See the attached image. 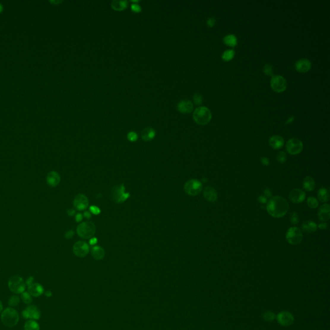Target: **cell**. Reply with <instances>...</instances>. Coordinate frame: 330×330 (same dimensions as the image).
I'll use <instances>...</instances> for the list:
<instances>
[{
    "instance_id": "1",
    "label": "cell",
    "mask_w": 330,
    "mask_h": 330,
    "mask_svg": "<svg viewBox=\"0 0 330 330\" xmlns=\"http://www.w3.org/2000/svg\"><path fill=\"white\" fill-rule=\"evenodd\" d=\"M289 204L286 199L280 196H275L268 201L266 210L269 215L275 218H280L286 214Z\"/></svg>"
},
{
    "instance_id": "2",
    "label": "cell",
    "mask_w": 330,
    "mask_h": 330,
    "mask_svg": "<svg viewBox=\"0 0 330 330\" xmlns=\"http://www.w3.org/2000/svg\"><path fill=\"white\" fill-rule=\"evenodd\" d=\"M212 113L209 108L206 107H199L195 110L193 118L194 121L200 125L208 124L212 119Z\"/></svg>"
},
{
    "instance_id": "3",
    "label": "cell",
    "mask_w": 330,
    "mask_h": 330,
    "mask_svg": "<svg viewBox=\"0 0 330 330\" xmlns=\"http://www.w3.org/2000/svg\"><path fill=\"white\" fill-rule=\"evenodd\" d=\"M96 233V226L91 221H86L79 224L77 227V234L80 237L88 239L92 237Z\"/></svg>"
},
{
    "instance_id": "4",
    "label": "cell",
    "mask_w": 330,
    "mask_h": 330,
    "mask_svg": "<svg viewBox=\"0 0 330 330\" xmlns=\"http://www.w3.org/2000/svg\"><path fill=\"white\" fill-rule=\"evenodd\" d=\"M130 197L129 192H126L124 184L115 186L111 190L112 200L117 204L123 203Z\"/></svg>"
},
{
    "instance_id": "5",
    "label": "cell",
    "mask_w": 330,
    "mask_h": 330,
    "mask_svg": "<svg viewBox=\"0 0 330 330\" xmlns=\"http://www.w3.org/2000/svg\"><path fill=\"white\" fill-rule=\"evenodd\" d=\"M1 318L3 323L5 326L12 327L18 324L19 321V315L15 310L12 308H7L2 313Z\"/></svg>"
},
{
    "instance_id": "6",
    "label": "cell",
    "mask_w": 330,
    "mask_h": 330,
    "mask_svg": "<svg viewBox=\"0 0 330 330\" xmlns=\"http://www.w3.org/2000/svg\"><path fill=\"white\" fill-rule=\"evenodd\" d=\"M302 231L298 227L293 226L289 228L286 234V239L289 244L291 245H297L302 240Z\"/></svg>"
},
{
    "instance_id": "7",
    "label": "cell",
    "mask_w": 330,
    "mask_h": 330,
    "mask_svg": "<svg viewBox=\"0 0 330 330\" xmlns=\"http://www.w3.org/2000/svg\"><path fill=\"white\" fill-rule=\"evenodd\" d=\"M202 188V185L201 181L197 179H190L187 181L185 186H184V190L186 193L189 196H195L199 193Z\"/></svg>"
},
{
    "instance_id": "8",
    "label": "cell",
    "mask_w": 330,
    "mask_h": 330,
    "mask_svg": "<svg viewBox=\"0 0 330 330\" xmlns=\"http://www.w3.org/2000/svg\"><path fill=\"white\" fill-rule=\"evenodd\" d=\"M9 288L13 293L20 294L25 290V283L23 279L19 276H13L9 281Z\"/></svg>"
},
{
    "instance_id": "9",
    "label": "cell",
    "mask_w": 330,
    "mask_h": 330,
    "mask_svg": "<svg viewBox=\"0 0 330 330\" xmlns=\"http://www.w3.org/2000/svg\"><path fill=\"white\" fill-rule=\"evenodd\" d=\"M286 151L291 155H297L303 150V144L301 140L297 138H291L289 140L286 146Z\"/></svg>"
},
{
    "instance_id": "10",
    "label": "cell",
    "mask_w": 330,
    "mask_h": 330,
    "mask_svg": "<svg viewBox=\"0 0 330 330\" xmlns=\"http://www.w3.org/2000/svg\"><path fill=\"white\" fill-rule=\"evenodd\" d=\"M271 87L277 92H282L287 87V82L285 78L281 76H273L270 81Z\"/></svg>"
},
{
    "instance_id": "11",
    "label": "cell",
    "mask_w": 330,
    "mask_h": 330,
    "mask_svg": "<svg viewBox=\"0 0 330 330\" xmlns=\"http://www.w3.org/2000/svg\"><path fill=\"white\" fill-rule=\"evenodd\" d=\"M89 245L82 241L76 242L73 246V252L78 257H85L89 253Z\"/></svg>"
},
{
    "instance_id": "12",
    "label": "cell",
    "mask_w": 330,
    "mask_h": 330,
    "mask_svg": "<svg viewBox=\"0 0 330 330\" xmlns=\"http://www.w3.org/2000/svg\"><path fill=\"white\" fill-rule=\"evenodd\" d=\"M277 321L278 323L283 326H290L294 322V317L290 312L283 311L279 313L277 316Z\"/></svg>"
},
{
    "instance_id": "13",
    "label": "cell",
    "mask_w": 330,
    "mask_h": 330,
    "mask_svg": "<svg viewBox=\"0 0 330 330\" xmlns=\"http://www.w3.org/2000/svg\"><path fill=\"white\" fill-rule=\"evenodd\" d=\"M74 206L77 210L82 211L87 209L89 204L87 197L83 194H78L74 199Z\"/></svg>"
},
{
    "instance_id": "14",
    "label": "cell",
    "mask_w": 330,
    "mask_h": 330,
    "mask_svg": "<svg viewBox=\"0 0 330 330\" xmlns=\"http://www.w3.org/2000/svg\"><path fill=\"white\" fill-rule=\"evenodd\" d=\"M289 199L293 203H301L306 199V194L302 190L299 188H295L292 190L289 193Z\"/></svg>"
},
{
    "instance_id": "15",
    "label": "cell",
    "mask_w": 330,
    "mask_h": 330,
    "mask_svg": "<svg viewBox=\"0 0 330 330\" xmlns=\"http://www.w3.org/2000/svg\"><path fill=\"white\" fill-rule=\"evenodd\" d=\"M23 317L25 318H30V319H39L41 317V313L39 309L34 306H29L27 308L23 310Z\"/></svg>"
},
{
    "instance_id": "16",
    "label": "cell",
    "mask_w": 330,
    "mask_h": 330,
    "mask_svg": "<svg viewBox=\"0 0 330 330\" xmlns=\"http://www.w3.org/2000/svg\"><path fill=\"white\" fill-rule=\"evenodd\" d=\"M295 66V69L297 70L298 72L305 73L310 70L311 67H312V64H311V62L308 59L303 58L298 60V61L296 62Z\"/></svg>"
},
{
    "instance_id": "17",
    "label": "cell",
    "mask_w": 330,
    "mask_h": 330,
    "mask_svg": "<svg viewBox=\"0 0 330 330\" xmlns=\"http://www.w3.org/2000/svg\"><path fill=\"white\" fill-rule=\"evenodd\" d=\"M318 217L321 221L326 222L330 217V206L329 204H322L318 212Z\"/></svg>"
},
{
    "instance_id": "18",
    "label": "cell",
    "mask_w": 330,
    "mask_h": 330,
    "mask_svg": "<svg viewBox=\"0 0 330 330\" xmlns=\"http://www.w3.org/2000/svg\"><path fill=\"white\" fill-rule=\"evenodd\" d=\"M177 108L182 113H190L192 111L193 106L192 103L189 100H182L179 101L177 105Z\"/></svg>"
},
{
    "instance_id": "19",
    "label": "cell",
    "mask_w": 330,
    "mask_h": 330,
    "mask_svg": "<svg viewBox=\"0 0 330 330\" xmlns=\"http://www.w3.org/2000/svg\"><path fill=\"white\" fill-rule=\"evenodd\" d=\"M60 181H61V178L58 172L52 171L47 174V183L50 186L55 187L59 185Z\"/></svg>"
},
{
    "instance_id": "20",
    "label": "cell",
    "mask_w": 330,
    "mask_h": 330,
    "mask_svg": "<svg viewBox=\"0 0 330 330\" xmlns=\"http://www.w3.org/2000/svg\"><path fill=\"white\" fill-rule=\"evenodd\" d=\"M203 196L206 200L209 202H215L217 199V191L211 186L206 187L203 191Z\"/></svg>"
},
{
    "instance_id": "21",
    "label": "cell",
    "mask_w": 330,
    "mask_h": 330,
    "mask_svg": "<svg viewBox=\"0 0 330 330\" xmlns=\"http://www.w3.org/2000/svg\"><path fill=\"white\" fill-rule=\"evenodd\" d=\"M44 289L39 283H32L28 286V292L31 296L39 297L43 293Z\"/></svg>"
},
{
    "instance_id": "22",
    "label": "cell",
    "mask_w": 330,
    "mask_h": 330,
    "mask_svg": "<svg viewBox=\"0 0 330 330\" xmlns=\"http://www.w3.org/2000/svg\"><path fill=\"white\" fill-rule=\"evenodd\" d=\"M284 143V139L280 136H277V135L271 137L269 139V146H270V147L273 149H275V150L280 149L282 148L283 147Z\"/></svg>"
},
{
    "instance_id": "23",
    "label": "cell",
    "mask_w": 330,
    "mask_h": 330,
    "mask_svg": "<svg viewBox=\"0 0 330 330\" xmlns=\"http://www.w3.org/2000/svg\"><path fill=\"white\" fill-rule=\"evenodd\" d=\"M302 186L304 189L306 190L307 192H312L315 188V181L314 179L312 177L307 176L303 180Z\"/></svg>"
},
{
    "instance_id": "24",
    "label": "cell",
    "mask_w": 330,
    "mask_h": 330,
    "mask_svg": "<svg viewBox=\"0 0 330 330\" xmlns=\"http://www.w3.org/2000/svg\"><path fill=\"white\" fill-rule=\"evenodd\" d=\"M317 224L312 220H306L302 224V230L307 234H313L317 230Z\"/></svg>"
},
{
    "instance_id": "25",
    "label": "cell",
    "mask_w": 330,
    "mask_h": 330,
    "mask_svg": "<svg viewBox=\"0 0 330 330\" xmlns=\"http://www.w3.org/2000/svg\"><path fill=\"white\" fill-rule=\"evenodd\" d=\"M156 136V131L151 127H147L142 130L141 132L142 139L145 141H149L152 140Z\"/></svg>"
},
{
    "instance_id": "26",
    "label": "cell",
    "mask_w": 330,
    "mask_h": 330,
    "mask_svg": "<svg viewBox=\"0 0 330 330\" xmlns=\"http://www.w3.org/2000/svg\"><path fill=\"white\" fill-rule=\"evenodd\" d=\"M91 253L92 256L97 260L103 259L104 257V254H105L103 248L99 246H93L91 250Z\"/></svg>"
},
{
    "instance_id": "27",
    "label": "cell",
    "mask_w": 330,
    "mask_h": 330,
    "mask_svg": "<svg viewBox=\"0 0 330 330\" xmlns=\"http://www.w3.org/2000/svg\"><path fill=\"white\" fill-rule=\"evenodd\" d=\"M128 5V1L126 0H114L111 3V6L112 8L116 10H122L125 9Z\"/></svg>"
},
{
    "instance_id": "28",
    "label": "cell",
    "mask_w": 330,
    "mask_h": 330,
    "mask_svg": "<svg viewBox=\"0 0 330 330\" xmlns=\"http://www.w3.org/2000/svg\"><path fill=\"white\" fill-rule=\"evenodd\" d=\"M224 43L230 47H235L237 44V39L234 34H228L225 36L223 38Z\"/></svg>"
},
{
    "instance_id": "29",
    "label": "cell",
    "mask_w": 330,
    "mask_h": 330,
    "mask_svg": "<svg viewBox=\"0 0 330 330\" xmlns=\"http://www.w3.org/2000/svg\"><path fill=\"white\" fill-rule=\"evenodd\" d=\"M317 196L318 199L322 202H326L329 200V195L327 189L325 188H321L318 190Z\"/></svg>"
},
{
    "instance_id": "30",
    "label": "cell",
    "mask_w": 330,
    "mask_h": 330,
    "mask_svg": "<svg viewBox=\"0 0 330 330\" xmlns=\"http://www.w3.org/2000/svg\"><path fill=\"white\" fill-rule=\"evenodd\" d=\"M25 330H39V326L37 322L33 320H29L25 322Z\"/></svg>"
},
{
    "instance_id": "31",
    "label": "cell",
    "mask_w": 330,
    "mask_h": 330,
    "mask_svg": "<svg viewBox=\"0 0 330 330\" xmlns=\"http://www.w3.org/2000/svg\"><path fill=\"white\" fill-rule=\"evenodd\" d=\"M235 55V51L234 50H227L224 52V53L222 55V58L224 61H230L231 59L234 58Z\"/></svg>"
},
{
    "instance_id": "32",
    "label": "cell",
    "mask_w": 330,
    "mask_h": 330,
    "mask_svg": "<svg viewBox=\"0 0 330 330\" xmlns=\"http://www.w3.org/2000/svg\"><path fill=\"white\" fill-rule=\"evenodd\" d=\"M307 204L308 206V207L312 208V209H315V208H317L318 206V201L317 200L316 198H315L314 197H310L307 199Z\"/></svg>"
},
{
    "instance_id": "33",
    "label": "cell",
    "mask_w": 330,
    "mask_h": 330,
    "mask_svg": "<svg viewBox=\"0 0 330 330\" xmlns=\"http://www.w3.org/2000/svg\"><path fill=\"white\" fill-rule=\"evenodd\" d=\"M21 298L23 302L25 304H31L32 302V297L29 294L28 292H23V293H22Z\"/></svg>"
},
{
    "instance_id": "34",
    "label": "cell",
    "mask_w": 330,
    "mask_h": 330,
    "mask_svg": "<svg viewBox=\"0 0 330 330\" xmlns=\"http://www.w3.org/2000/svg\"><path fill=\"white\" fill-rule=\"evenodd\" d=\"M277 160L279 163L283 164L286 162L287 160V155L284 152H280L277 155Z\"/></svg>"
},
{
    "instance_id": "35",
    "label": "cell",
    "mask_w": 330,
    "mask_h": 330,
    "mask_svg": "<svg viewBox=\"0 0 330 330\" xmlns=\"http://www.w3.org/2000/svg\"><path fill=\"white\" fill-rule=\"evenodd\" d=\"M262 317H263L264 320L265 321H267V322H272L273 321H274V319L275 318V314L272 312H265L263 314Z\"/></svg>"
},
{
    "instance_id": "36",
    "label": "cell",
    "mask_w": 330,
    "mask_h": 330,
    "mask_svg": "<svg viewBox=\"0 0 330 330\" xmlns=\"http://www.w3.org/2000/svg\"><path fill=\"white\" fill-rule=\"evenodd\" d=\"M20 302V298L18 296L14 295L11 297L9 300V304L10 306H16Z\"/></svg>"
},
{
    "instance_id": "37",
    "label": "cell",
    "mask_w": 330,
    "mask_h": 330,
    "mask_svg": "<svg viewBox=\"0 0 330 330\" xmlns=\"http://www.w3.org/2000/svg\"><path fill=\"white\" fill-rule=\"evenodd\" d=\"M263 71H264V73L266 75H267V76H272V75H273V66L270 64L265 65V66H264Z\"/></svg>"
},
{
    "instance_id": "38",
    "label": "cell",
    "mask_w": 330,
    "mask_h": 330,
    "mask_svg": "<svg viewBox=\"0 0 330 330\" xmlns=\"http://www.w3.org/2000/svg\"><path fill=\"white\" fill-rule=\"evenodd\" d=\"M290 220L292 224H297L299 222V216L297 213L293 212L290 215Z\"/></svg>"
},
{
    "instance_id": "39",
    "label": "cell",
    "mask_w": 330,
    "mask_h": 330,
    "mask_svg": "<svg viewBox=\"0 0 330 330\" xmlns=\"http://www.w3.org/2000/svg\"><path fill=\"white\" fill-rule=\"evenodd\" d=\"M193 99L194 103H196V104H197V105H200V104L202 103V100H203V99H202V96L199 93H195Z\"/></svg>"
},
{
    "instance_id": "40",
    "label": "cell",
    "mask_w": 330,
    "mask_h": 330,
    "mask_svg": "<svg viewBox=\"0 0 330 330\" xmlns=\"http://www.w3.org/2000/svg\"><path fill=\"white\" fill-rule=\"evenodd\" d=\"M127 137H128V139L130 141L134 142L137 140L138 136L135 132H130L128 135H127Z\"/></svg>"
},
{
    "instance_id": "41",
    "label": "cell",
    "mask_w": 330,
    "mask_h": 330,
    "mask_svg": "<svg viewBox=\"0 0 330 330\" xmlns=\"http://www.w3.org/2000/svg\"><path fill=\"white\" fill-rule=\"evenodd\" d=\"M90 211H91V213L94 215H99L101 213V210L96 206H91L90 207Z\"/></svg>"
},
{
    "instance_id": "42",
    "label": "cell",
    "mask_w": 330,
    "mask_h": 330,
    "mask_svg": "<svg viewBox=\"0 0 330 330\" xmlns=\"http://www.w3.org/2000/svg\"><path fill=\"white\" fill-rule=\"evenodd\" d=\"M258 201L261 204H266L268 202V198L264 196H260L258 197Z\"/></svg>"
},
{
    "instance_id": "43",
    "label": "cell",
    "mask_w": 330,
    "mask_h": 330,
    "mask_svg": "<svg viewBox=\"0 0 330 330\" xmlns=\"http://www.w3.org/2000/svg\"><path fill=\"white\" fill-rule=\"evenodd\" d=\"M131 8L133 10V11L136 12H139L141 10V7H140L139 5L137 4V3H134L132 5H131Z\"/></svg>"
},
{
    "instance_id": "44",
    "label": "cell",
    "mask_w": 330,
    "mask_h": 330,
    "mask_svg": "<svg viewBox=\"0 0 330 330\" xmlns=\"http://www.w3.org/2000/svg\"><path fill=\"white\" fill-rule=\"evenodd\" d=\"M261 163L264 166H268L269 164V160L266 157H262L261 158Z\"/></svg>"
},
{
    "instance_id": "45",
    "label": "cell",
    "mask_w": 330,
    "mask_h": 330,
    "mask_svg": "<svg viewBox=\"0 0 330 330\" xmlns=\"http://www.w3.org/2000/svg\"><path fill=\"white\" fill-rule=\"evenodd\" d=\"M206 23H207V25L209 26V27H213V25H214L215 23V18H210L208 20H207V22H206Z\"/></svg>"
},
{
    "instance_id": "46",
    "label": "cell",
    "mask_w": 330,
    "mask_h": 330,
    "mask_svg": "<svg viewBox=\"0 0 330 330\" xmlns=\"http://www.w3.org/2000/svg\"><path fill=\"white\" fill-rule=\"evenodd\" d=\"M74 231L73 230H70L66 232V233L65 234V237L66 239H70L72 238L73 236H74Z\"/></svg>"
},
{
    "instance_id": "47",
    "label": "cell",
    "mask_w": 330,
    "mask_h": 330,
    "mask_svg": "<svg viewBox=\"0 0 330 330\" xmlns=\"http://www.w3.org/2000/svg\"><path fill=\"white\" fill-rule=\"evenodd\" d=\"M317 227L319 228L321 230H326V229H327L328 227V225L327 223H322L319 224V225H318V226H317Z\"/></svg>"
},
{
    "instance_id": "48",
    "label": "cell",
    "mask_w": 330,
    "mask_h": 330,
    "mask_svg": "<svg viewBox=\"0 0 330 330\" xmlns=\"http://www.w3.org/2000/svg\"><path fill=\"white\" fill-rule=\"evenodd\" d=\"M97 242V239L96 237H92L91 238L89 241V243L90 245H92V246H94L96 245Z\"/></svg>"
},
{
    "instance_id": "49",
    "label": "cell",
    "mask_w": 330,
    "mask_h": 330,
    "mask_svg": "<svg viewBox=\"0 0 330 330\" xmlns=\"http://www.w3.org/2000/svg\"><path fill=\"white\" fill-rule=\"evenodd\" d=\"M264 196L266 197H270L272 196V192H271V190L267 188V189H265L264 190Z\"/></svg>"
},
{
    "instance_id": "50",
    "label": "cell",
    "mask_w": 330,
    "mask_h": 330,
    "mask_svg": "<svg viewBox=\"0 0 330 330\" xmlns=\"http://www.w3.org/2000/svg\"><path fill=\"white\" fill-rule=\"evenodd\" d=\"M82 218H83V216H82L81 213H77V214L76 215V220L77 223L81 221L82 220Z\"/></svg>"
},
{
    "instance_id": "51",
    "label": "cell",
    "mask_w": 330,
    "mask_h": 330,
    "mask_svg": "<svg viewBox=\"0 0 330 330\" xmlns=\"http://www.w3.org/2000/svg\"><path fill=\"white\" fill-rule=\"evenodd\" d=\"M67 213H68V215L70 216H73L74 215L75 213H76V211H75L74 209H69L68 210H67Z\"/></svg>"
},
{
    "instance_id": "52",
    "label": "cell",
    "mask_w": 330,
    "mask_h": 330,
    "mask_svg": "<svg viewBox=\"0 0 330 330\" xmlns=\"http://www.w3.org/2000/svg\"><path fill=\"white\" fill-rule=\"evenodd\" d=\"M33 280H34V278H33L32 277H29V278L27 280V282H26V283H27V285L28 286H30V285L32 284L33 283Z\"/></svg>"
},
{
    "instance_id": "53",
    "label": "cell",
    "mask_w": 330,
    "mask_h": 330,
    "mask_svg": "<svg viewBox=\"0 0 330 330\" xmlns=\"http://www.w3.org/2000/svg\"><path fill=\"white\" fill-rule=\"evenodd\" d=\"M83 216L85 217L86 219H90L91 217V213L90 212H85L84 213V215Z\"/></svg>"
},
{
    "instance_id": "54",
    "label": "cell",
    "mask_w": 330,
    "mask_h": 330,
    "mask_svg": "<svg viewBox=\"0 0 330 330\" xmlns=\"http://www.w3.org/2000/svg\"><path fill=\"white\" fill-rule=\"evenodd\" d=\"M294 119H295L294 117H291V118H288V119L287 120V121L286 122V124H288V123H291L292 121H293Z\"/></svg>"
},
{
    "instance_id": "55",
    "label": "cell",
    "mask_w": 330,
    "mask_h": 330,
    "mask_svg": "<svg viewBox=\"0 0 330 330\" xmlns=\"http://www.w3.org/2000/svg\"><path fill=\"white\" fill-rule=\"evenodd\" d=\"M50 2L52 3H54V4H58V3H61L62 1H59V0H57V1H56V0H54V1H50Z\"/></svg>"
},
{
    "instance_id": "56",
    "label": "cell",
    "mask_w": 330,
    "mask_h": 330,
    "mask_svg": "<svg viewBox=\"0 0 330 330\" xmlns=\"http://www.w3.org/2000/svg\"><path fill=\"white\" fill-rule=\"evenodd\" d=\"M45 295H46V296H47V297H50V296L52 295V293L50 291H47L45 293Z\"/></svg>"
},
{
    "instance_id": "57",
    "label": "cell",
    "mask_w": 330,
    "mask_h": 330,
    "mask_svg": "<svg viewBox=\"0 0 330 330\" xmlns=\"http://www.w3.org/2000/svg\"><path fill=\"white\" fill-rule=\"evenodd\" d=\"M2 310H3V305H2L1 302L0 301V312H1Z\"/></svg>"
},
{
    "instance_id": "58",
    "label": "cell",
    "mask_w": 330,
    "mask_h": 330,
    "mask_svg": "<svg viewBox=\"0 0 330 330\" xmlns=\"http://www.w3.org/2000/svg\"><path fill=\"white\" fill-rule=\"evenodd\" d=\"M3 9V5L1 4V3H0V12H2Z\"/></svg>"
}]
</instances>
